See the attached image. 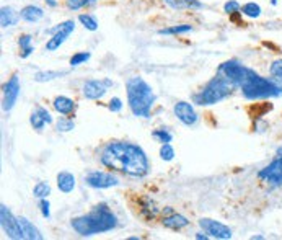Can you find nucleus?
<instances>
[{"label": "nucleus", "instance_id": "f257e3e1", "mask_svg": "<svg viewBox=\"0 0 282 240\" xmlns=\"http://www.w3.org/2000/svg\"><path fill=\"white\" fill-rule=\"evenodd\" d=\"M100 160L106 169L134 178L145 177L150 169L149 159L144 150L137 144L126 141H113L106 144L101 150Z\"/></svg>", "mask_w": 282, "mask_h": 240}, {"label": "nucleus", "instance_id": "f03ea898", "mask_svg": "<svg viewBox=\"0 0 282 240\" xmlns=\"http://www.w3.org/2000/svg\"><path fill=\"white\" fill-rule=\"evenodd\" d=\"M70 226L78 236L90 237L113 231L117 226V219L106 204H97L88 214L74 217Z\"/></svg>", "mask_w": 282, "mask_h": 240}, {"label": "nucleus", "instance_id": "7ed1b4c3", "mask_svg": "<svg viewBox=\"0 0 282 240\" xmlns=\"http://www.w3.org/2000/svg\"><path fill=\"white\" fill-rule=\"evenodd\" d=\"M127 90V103L134 116L149 118L152 107L155 103V93L152 87L145 82L142 77L135 75L126 82Z\"/></svg>", "mask_w": 282, "mask_h": 240}, {"label": "nucleus", "instance_id": "20e7f679", "mask_svg": "<svg viewBox=\"0 0 282 240\" xmlns=\"http://www.w3.org/2000/svg\"><path fill=\"white\" fill-rule=\"evenodd\" d=\"M240 90L248 100L276 98L282 95V87L276 82V79H268V77L259 75L253 69H250V72H248Z\"/></svg>", "mask_w": 282, "mask_h": 240}, {"label": "nucleus", "instance_id": "39448f33", "mask_svg": "<svg viewBox=\"0 0 282 240\" xmlns=\"http://www.w3.org/2000/svg\"><path fill=\"white\" fill-rule=\"evenodd\" d=\"M235 85L230 80H227L222 74H219L211 79L204 87L193 97V102L201 105V107H209V105H216L227 98L230 93L235 90Z\"/></svg>", "mask_w": 282, "mask_h": 240}, {"label": "nucleus", "instance_id": "423d86ee", "mask_svg": "<svg viewBox=\"0 0 282 240\" xmlns=\"http://www.w3.org/2000/svg\"><path fill=\"white\" fill-rule=\"evenodd\" d=\"M75 30V23L72 20H67L64 23H59L57 26L51 28L48 33H51V38L46 43V51H56L59 49L62 44L65 43V40L69 38Z\"/></svg>", "mask_w": 282, "mask_h": 240}, {"label": "nucleus", "instance_id": "0eeeda50", "mask_svg": "<svg viewBox=\"0 0 282 240\" xmlns=\"http://www.w3.org/2000/svg\"><path fill=\"white\" fill-rule=\"evenodd\" d=\"M0 222H2L3 232L7 234L10 239H13V240L25 239L18 217H15V216L12 214V211H10L5 204L0 206Z\"/></svg>", "mask_w": 282, "mask_h": 240}, {"label": "nucleus", "instance_id": "6e6552de", "mask_svg": "<svg viewBox=\"0 0 282 240\" xmlns=\"http://www.w3.org/2000/svg\"><path fill=\"white\" fill-rule=\"evenodd\" d=\"M258 177L271 186H282V154L259 170Z\"/></svg>", "mask_w": 282, "mask_h": 240}, {"label": "nucleus", "instance_id": "1a4fd4ad", "mask_svg": "<svg viewBox=\"0 0 282 240\" xmlns=\"http://www.w3.org/2000/svg\"><path fill=\"white\" fill-rule=\"evenodd\" d=\"M85 183L92 188L105 189L119 185V178L113 175L111 172H90L85 177Z\"/></svg>", "mask_w": 282, "mask_h": 240}, {"label": "nucleus", "instance_id": "9d476101", "mask_svg": "<svg viewBox=\"0 0 282 240\" xmlns=\"http://www.w3.org/2000/svg\"><path fill=\"white\" fill-rule=\"evenodd\" d=\"M20 95V79L18 75H12L7 83H3V100H2V108L5 113L12 111L15 107L16 100Z\"/></svg>", "mask_w": 282, "mask_h": 240}, {"label": "nucleus", "instance_id": "9b49d317", "mask_svg": "<svg viewBox=\"0 0 282 240\" xmlns=\"http://www.w3.org/2000/svg\"><path fill=\"white\" fill-rule=\"evenodd\" d=\"M199 226L202 227V231L209 234V237H212V239H221V240L232 239V229L219 221L206 219L204 217V219H199Z\"/></svg>", "mask_w": 282, "mask_h": 240}, {"label": "nucleus", "instance_id": "f8f14e48", "mask_svg": "<svg viewBox=\"0 0 282 240\" xmlns=\"http://www.w3.org/2000/svg\"><path fill=\"white\" fill-rule=\"evenodd\" d=\"M113 85V82L108 79H103V80H87L83 83L82 87V92H83V97L87 100H100L103 98L108 88Z\"/></svg>", "mask_w": 282, "mask_h": 240}, {"label": "nucleus", "instance_id": "ddd939ff", "mask_svg": "<svg viewBox=\"0 0 282 240\" xmlns=\"http://www.w3.org/2000/svg\"><path fill=\"white\" fill-rule=\"evenodd\" d=\"M173 111H174V116H176L184 126H194L197 120H199V116H197V113L194 111L193 105L188 102H178L174 105Z\"/></svg>", "mask_w": 282, "mask_h": 240}, {"label": "nucleus", "instance_id": "4468645a", "mask_svg": "<svg viewBox=\"0 0 282 240\" xmlns=\"http://www.w3.org/2000/svg\"><path fill=\"white\" fill-rule=\"evenodd\" d=\"M162 224L165 226L167 229H171V231H181V229L189 226V221L186 219L184 216L174 213V211H173V213L165 214L162 217Z\"/></svg>", "mask_w": 282, "mask_h": 240}, {"label": "nucleus", "instance_id": "2eb2a0df", "mask_svg": "<svg viewBox=\"0 0 282 240\" xmlns=\"http://www.w3.org/2000/svg\"><path fill=\"white\" fill-rule=\"evenodd\" d=\"M167 7H170L171 10H176V12H183V10H201L204 8L199 0H163Z\"/></svg>", "mask_w": 282, "mask_h": 240}, {"label": "nucleus", "instance_id": "dca6fc26", "mask_svg": "<svg viewBox=\"0 0 282 240\" xmlns=\"http://www.w3.org/2000/svg\"><path fill=\"white\" fill-rule=\"evenodd\" d=\"M20 16L21 20L28 21V23H36V21H39L44 16V10L41 7H38V5H26V7L21 8Z\"/></svg>", "mask_w": 282, "mask_h": 240}, {"label": "nucleus", "instance_id": "f3484780", "mask_svg": "<svg viewBox=\"0 0 282 240\" xmlns=\"http://www.w3.org/2000/svg\"><path fill=\"white\" fill-rule=\"evenodd\" d=\"M54 110L60 115H72L75 111V102L69 97H56L53 102Z\"/></svg>", "mask_w": 282, "mask_h": 240}, {"label": "nucleus", "instance_id": "a211bd4d", "mask_svg": "<svg viewBox=\"0 0 282 240\" xmlns=\"http://www.w3.org/2000/svg\"><path fill=\"white\" fill-rule=\"evenodd\" d=\"M57 188L64 194H69L75 188V177L70 172H59L57 174Z\"/></svg>", "mask_w": 282, "mask_h": 240}, {"label": "nucleus", "instance_id": "6ab92c4d", "mask_svg": "<svg viewBox=\"0 0 282 240\" xmlns=\"http://www.w3.org/2000/svg\"><path fill=\"white\" fill-rule=\"evenodd\" d=\"M20 18V13L15 12L12 7H2V10H0V25H2V28L15 26Z\"/></svg>", "mask_w": 282, "mask_h": 240}, {"label": "nucleus", "instance_id": "aec40b11", "mask_svg": "<svg viewBox=\"0 0 282 240\" xmlns=\"http://www.w3.org/2000/svg\"><path fill=\"white\" fill-rule=\"evenodd\" d=\"M18 221H20V226H21V231H23L25 239H30V240H41V239H43L41 232H39L38 229L33 226L30 221L26 219V217L20 216Z\"/></svg>", "mask_w": 282, "mask_h": 240}, {"label": "nucleus", "instance_id": "412c9836", "mask_svg": "<svg viewBox=\"0 0 282 240\" xmlns=\"http://www.w3.org/2000/svg\"><path fill=\"white\" fill-rule=\"evenodd\" d=\"M65 74H67V70H43V72L35 74V80L36 82H51V80L57 79V77H62Z\"/></svg>", "mask_w": 282, "mask_h": 240}, {"label": "nucleus", "instance_id": "4be33fe9", "mask_svg": "<svg viewBox=\"0 0 282 240\" xmlns=\"http://www.w3.org/2000/svg\"><path fill=\"white\" fill-rule=\"evenodd\" d=\"M191 30H193V26H191V25H174V26H170V28H162V30H159V35H163V36L184 35V33H189Z\"/></svg>", "mask_w": 282, "mask_h": 240}, {"label": "nucleus", "instance_id": "5701e85b", "mask_svg": "<svg viewBox=\"0 0 282 240\" xmlns=\"http://www.w3.org/2000/svg\"><path fill=\"white\" fill-rule=\"evenodd\" d=\"M140 211H142L145 219H154V217L159 214V208H157L155 203L152 199H145L142 203V208H140Z\"/></svg>", "mask_w": 282, "mask_h": 240}, {"label": "nucleus", "instance_id": "b1692460", "mask_svg": "<svg viewBox=\"0 0 282 240\" xmlns=\"http://www.w3.org/2000/svg\"><path fill=\"white\" fill-rule=\"evenodd\" d=\"M240 13H243L245 16H248V18H258V16L261 15V7L255 2H248L241 7Z\"/></svg>", "mask_w": 282, "mask_h": 240}, {"label": "nucleus", "instance_id": "393cba45", "mask_svg": "<svg viewBox=\"0 0 282 240\" xmlns=\"http://www.w3.org/2000/svg\"><path fill=\"white\" fill-rule=\"evenodd\" d=\"M78 21L87 28L88 31H97L98 30V20L95 18V15H90V13H82L78 16Z\"/></svg>", "mask_w": 282, "mask_h": 240}, {"label": "nucleus", "instance_id": "a878e982", "mask_svg": "<svg viewBox=\"0 0 282 240\" xmlns=\"http://www.w3.org/2000/svg\"><path fill=\"white\" fill-rule=\"evenodd\" d=\"M98 0H67L65 5L69 10H80V8H87V7H93Z\"/></svg>", "mask_w": 282, "mask_h": 240}, {"label": "nucleus", "instance_id": "bb28decb", "mask_svg": "<svg viewBox=\"0 0 282 240\" xmlns=\"http://www.w3.org/2000/svg\"><path fill=\"white\" fill-rule=\"evenodd\" d=\"M33 194L38 198V199H43V198H48L51 194V186L49 183L46 181H38L35 188H33Z\"/></svg>", "mask_w": 282, "mask_h": 240}, {"label": "nucleus", "instance_id": "cd10ccee", "mask_svg": "<svg viewBox=\"0 0 282 240\" xmlns=\"http://www.w3.org/2000/svg\"><path fill=\"white\" fill-rule=\"evenodd\" d=\"M152 137H154L157 142L167 144V142H171L173 134L168 131V129H165V127H160V129H155L154 132H152Z\"/></svg>", "mask_w": 282, "mask_h": 240}, {"label": "nucleus", "instance_id": "c85d7f7f", "mask_svg": "<svg viewBox=\"0 0 282 240\" xmlns=\"http://www.w3.org/2000/svg\"><path fill=\"white\" fill-rule=\"evenodd\" d=\"M30 122H31L33 129H36V131H41L43 127L48 124V122H46V120L43 118V115L39 113L38 110L35 111V113H31V116H30Z\"/></svg>", "mask_w": 282, "mask_h": 240}, {"label": "nucleus", "instance_id": "c756f323", "mask_svg": "<svg viewBox=\"0 0 282 240\" xmlns=\"http://www.w3.org/2000/svg\"><path fill=\"white\" fill-rule=\"evenodd\" d=\"M269 74L273 75V79H276L278 82H282V58L276 59L269 67Z\"/></svg>", "mask_w": 282, "mask_h": 240}, {"label": "nucleus", "instance_id": "7c9ffc66", "mask_svg": "<svg viewBox=\"0 0 282 240\" xmlns=\"http://www.w3.org/2000/svg\"><path fill=\"white\" fill-rule=\"evenodd\" d=\"M75 127L74 121L72 120H67V118H60L57 122H56V129H57L59 132H69Z\"/></svg>", "mask_w": 282, "mask_h": 240}, {"label": "nucleus", "instance_id": "2f4dec72", "mask_svg": "<svg viewBox=\"0 0 282 240\" xmlns=\"http://www.w3.org/2000/svg\"><path fill=\"white\" fill-rule=\"evenodd\" d=\"M160 157H162V160H165V162H170V160L174 159V149L170 146V142L162 144V147H160Z\"/></svg>", "mask_w": 282, "mask_h": 240}, {"label": "nucleus", "instance_id": "473e14b6", "mask_svg": "<svg viewBox=\"0 0 282 240\" xmlns=\"http://www.w3.org/2000/svg\"><path fill=\"white\" fill-rule=\"evenodd\" d=\"M88 59H90V53H85V51L75 53V54L70 58V65H72V67H77V65H80V64H85Z\"/></svg>", "mask_w": 282, "mask_h": 240}, {"label": "nucleus", "instance_id": "72a5a7b5", "mask_svg": "<svg viewBox=\"0 0 282 240\" xmlns=\"http://www.w3.org/2000/svg\"><path fill=\"white\" fill-rule=\"evenodd\" d=\"M224 12L228 15L238 13V12H241V5L236 2V0H228V2H225V5H224Z\"/></svg>", "mask_w": 282, "mask_h": 240}, {"label": "nucleus", "instance_id": "f704fd0d", "mask_svg": "<svg viewBox=\"0 0 282 240\" xmlns=\"http://www.w3.org/2000/svg\"><path fill=\"white\" fill-rule=\"evenodd\" d=\"M108 108H110V111H113V113H117V111H121V108H122L121 98H117V97L111 98L110 103H108Z\"/></svg>", "mask_w": 282, "mask_h": 240}, {"label": "nucleus", "instance_id": "c9c22d12", "mask_svg": "<svg viewBox=\"0 0 282 240\" xmlns=\"http://www.w3.org/2000/svg\"><path fill=\"white\" fill-rule=\"evenodd\" d=\"M39 209H41V214H43V217H46V219H49L51 211H49V201H48L46 198L39 199Z\"/></svg>", "mask_w": 282, "mask_h": 240}, {"label": "nucleus", "instance_id": "e433bc0d", "mask_svg": "<svg viewBox=\"0 0 282 240\" xmlns=\"http://www.w3.org/2000/svg\"><path fill=\"white\" fill-rule=\"evenodd\" d=\"M31 41H33V36L31 35H21L20 40H18V46H20L21 51H23V49H26V48H30L31 46Z\"/></svg>", "mask_w": 282, "mask_h": 240}, {"label": "nucleus", "instance_id": "4c0bfd02", "mask_svg": "<svg viewBox=\"0 0 282 240\" xmlns=\"http://www.w3.org/2000/svg\"><path fill=\"white\" fill-rule=\"evenodd\" d=\"M36 110L39 111V113L43 115V118L46 120V122H48V124H51V122H53V116H51V113H49V111H48L46 108H43V107H38Z\"/></svg>", "mask_w": 282, "mask_h": 240}, {"label": "nucleus", "instance_id": "58836bf2", "mask_svg": "<svg viewBox=\"0 0 282 240\" xmlns=\"http://www.w3.org/2000/svg\"><path fill=\"white\" fill-rule=\"evenodd\" d=\"M33 51H35V48H33V46H30V48L23 49V51L20 53V56H21V58H23V59H26L28 56H31V54H33Z\"/></svg>", "mask_w": 282, "mask_h": 240}, {"label": "nucleus", "instance_id": "ea45409f", "mask_svg": "<svg viewBox=\"0 0 282 240\" xmlns=\"http://www.w3.org/2000/svg\"><path fill=\"white\" fill-rule=\"evenodd\" d=\"M46 3L49 7H57V2H56V0H46Z\"/></svg>", "mask_w": 282, "mask_h": 240}, {"label": "nucleus", "instance_id": "a19ab883", "mask_svg": "<svg viewBox=\"0 0 282 240\" xmlns=\"http://www.w3.org/2000/svg\"><path fill=\"white\" fill-rule=\"evenodd\" d=\"M196 239H202V240H206V239H209V236H202V234H197Z\"/></svg>", "mask_w": 282, "mask_h": 240}, {"label": "nucleus", "instance_id": "79ce46f5", "mask_svg": "<svg viewBox=\"0 0 282 240\" xmlns=\"http://www.w3.org/2000/svg\"><path fill=\"white\" fill-rule=\"evenodd\" d=\"M278 2H279V0H271V3H273V5H278Z\"/></svg>", "mask_w": 282, "mask_h": 240}]
</instances>
